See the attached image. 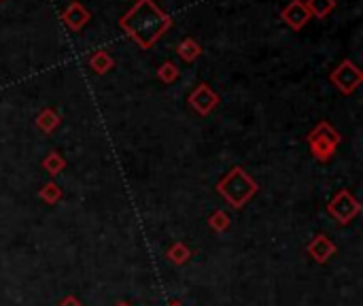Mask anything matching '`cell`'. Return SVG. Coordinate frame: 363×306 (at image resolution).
Returning a JSON list of instances; mask_svg holds the SVG:
<instances>
[{
	"label": "cell",
	"instance_id": "6da1fadb",
	"mask_svg": "<svg viewBox=\"0 0 363 306\" xmlns=\"http://www.w3.org/2000/svg\"><path fill=\"white\" fill-rule=\"evenodd\" d=\"M119 28L139 47L151 49L172 28V17L161 11L153 0H136V5L119 17Z\"/></svg>",
	"mask_w": 363,
	"mask_h": 306
},
{
	"label": "cell",
	"instance_id": "7a4b0ae2",
	"mask_svg": "<svg viewBox=\"0 0 363 306\" xmlns=\"http://www.w3.org/2000/svg\"><path fill=\"white\" fill-rule=\"evenodd\" d=\"M215 189L229 204V207L238 211V209L245 207V204L251 202V198L259 192V185H257V181L247 173L245 168L234 166L227 175H223L217 181Z\"/></svg>",
	"mask_w": 363,
	"mask_h": 306
},
{
	"label": "cell",
	"instance_id": "3957f363",
	"mask_svg": "<svg viewBox=\"0 0 363 306\" xmlns=\"http://www.w3.org/2000/svg\"><path fill=\"white\" fill-rule=\"evenodd\" d=\"M306 143H308V149H310L312 158L325 164V162H329L336 155V151H338V147L342 143V136H340V132L332 124L319 121L308 132Z\"/></svg>",
	"mask_w": 363,
	"mask_h": 306
},
{
	"label": "cell",
	"instance_id": "277c9868",
	"mask_svg": "<svg viewBox=\"0 0 363 306\" xmlns=\"http://www.w3.org/2000/svg\"><path fill=\"white\" fill-rule=\"evenodd\" d=\"M361 211H363V207H361V202L353 196V192H348V189H340V192H336V196L329 200V204H327V215L329 217H334L338 223H351L355 217H359L361 215Z\"/></svg>",
	"mask_w": 363,
	"mask_h": 306
},
{
	"label": "cell",
	"instance_id": "5b68a950",
	"mask_svg": "<svg viewBox=\"0 0 363 306\" xmlns=\"http://www.w3.org/2000/svg\"><path fill=\"white\" fill-rule=\"evenodd\" d=\"M329 79H332V83L336 85V90L344 96H351L355 94L361 83H363V71L353 62V60H342L334 71L332 75H329Z\"/></svg>",
	"mask_w": 363,
	"mask_h": 306
},
{
	"label": "cell",
	"instance_id": "8992f818",
	"mask_svg": "<svg viewBox=\"0 0 363 306\" xmlns=\"http://www.w3.org/2000/svg\"><path fill=\"white\" fill-rule=\"evenodd\" d=\"M219 102H221L219 94L209 83H200L189 94V107L202 117L211 115L219 107Z\"/></svg>",
	"mask_w": 363,
	"mask_h": 306
},
{
	"label": "cell",
	"instance_id": "52a82bcc",
	"mask_svg": "<svg viewBox=\"0 0 363 306\" xmlns=\"http://www.w3.org/2000/svg\"><path fill=\"white\" fill-rule=\"evenodd\" d=\"M306 251H308V255L317 262V264H327L329 260H332L334 255H336V251H338V247H336V243L329 238L327 234H317L312 241L308 243V247H306Z\"/></svg>",
	"mask_w": 363,
	"mask_h": 306
},
{
	"label": "cell",
	"instance_id": "ba28073f",
	"mask_svg": "<svg viewBox=\"0 0 363 306\" xmlns=\"http://www.w3.org/2000/svg\"><path fill=\"white\" fill-rule=\"evenodd\" d=\"M89 19H91V13L79 3V0H73V3L62 11V22L71 32H81Z\"/></svg>",
	"mask_w": 363,
	"mask_h": 306
},
{
	"label": "cell",
	"instance_id": "9c48e42d",
	"mask_svg": "<svg viewBox=\"0 0 363 306\" xmlns=\"http://www.w3.org/2000/svg\"><path fill=\"white\" fill-rule=\"evenodd\" d=\"M281 19H283L291 30L300 32V30L308 24V19H310V13H308L306 7H304V0H291V3L281 11Z\"/></svg>",
	"mask_w": 363,
	"mask_h": 306
},
{
	"label": "cell",
	"instance_id": "30bf717a",
	"mask_svg": "<svg viewBox=\"0 0 363 306\" xmlns=\"http://www.w3.org/2000/svg\"><path fill=\"white\" fill-rule=\"evenodd\" d=\"M89 68H91L96 75H107L109 71H113V68H115V60H113V56L109 51L98 49L89 58Z\"/></svg>",
	"mask_w": 363,
	"mask_h": 306
},
{
	"label": "cell",
	"instance_id": "8fae6325",
	"mask_svg": "<svg viewBox=\"0 0 363 306\" xmlns=\"http://www.w3.org/2000/svg\"><path fill=\"white\" fill-rule=\"evenodd\" d=\"M304 7L310 13V17L325 19L329 13L336 11V0H304Z\"/></svg>",
	"mask_w": 363,
	"mask_h": 306
},
{
	"label": "cell",
	"instance_id": "7c38bea8",
	"mask_svg": "<svg viewBox=\"0 0 363 306\" xmlns=\"http://www.w3.org/2000/svg\"><path fill=\"white\" fill-rule=\"evenodd\" d=\"M177 53H179V58H181L183 62L191 64V62H195L197 58H200L204 51H202V45H200V43L193 41L191 37H187V39H183V41L179 43Z\"/></svg>",
	"mask_w": 363,
	"mask_h": 306
},
{
	"label": "cell",
	"instance_id": "4fadbf2b",
	"mask_svg": "<svg viewBox=\"0 0 363 306\" xmlns=\"http://www.w3.org/2000/svg\"><path fill=\"white\" fill-rule=\"evenodd\" d=\"M41 166H43V170H47V175L53 179V177H57L60 173H64V170H66V158L60 151H49L43 158Z\"/></svg>",
	"mask_w": 363,
	"mask_h": 306
},
{
	"label": "cell",
	"instance_id": "5bb4252c",
	"mask_svg": "<svg viewBox=\"0 0 363 306\" xmlns=\"http://www.w3.org/2000/svg\"><path fill=\"white\" fill-rule=\"evenodd\" d=\"M37 128L41 130V132H45V134H51L53 130H57V126L62 124V117H60V113L57 111H53V109H43L39 115H37Z\"/></svg>",
	"mask_w": 363,
	"mask_h": 306
},
{
	"label": "cell",
	"instance_id": "9a60e30c",
	"mask_svg": "<svg viewBox=\"0 0 363 306\" xmlns=\"http://www.w3.org/2000/svg\"><path fill=\"white\" fill-rule=\"evenodd\" d=\"M39 198H41L45 204H49V207H53V204H57V202L64 198V192H62V187H60L55 181H47V183L39 189Z\"/></svg>",
	"mask_w": 363,
	"mask_h": 306
},
{
	"label": "cell",
	"instance_id": "2e32d148",
	"mask_svg": "<svg viewBox=\"0 0 363 306\" xmlns=\"http://www.w3.org/2000/svg\"><path fill=\"white\" fill-rule=\"evenodd\" d=\"M191 255H193V253H191V249H189L185 243H175V245H170L168 251H166V257H168L172 264H177V266L187 264Z\"/></svg>",
	"mask_w": 363,
	"mask_h": 306
},
{
	"label": "cell",
	"instance_id": "e0dca14e",
	"mask_svg": "<svg viewBox=\"0 0 363 306\" xmlns=\"http://www.w3.org/2000/svg\"><path fill=\"white\" fill-rule=\"evenodd\" d=\"M179 77H181L179 66H177L175 62H170V60H166V62H163V64L157 68V79H159L161 83H166V85L175 83Z\"/></svg>",
	"mask_w": 363,
	"mask_h": 306
},
{
	"label": "cell",
	"instance_id": "ac0fdd59",
	"mask_svg": "<svg viewBox=\"0 0 363 306\" xmlns=\"http://www.w3.org/2000/svg\"><path fill=\"white\" fill-rule=\"evenodd\" d=\"M229 226H232V217H229L227 211H221V209H219V211H215V213L209 217V228H211L213 232H217V234L227 232Z\"/></svg>",
	"mask_w": 363,
	"mask_h": 306
},
{
	"label": "cell",
	"instance_id": "d6986e66",
	"mask_svg": "<svg viewBox=\"0 0 363 306\" xmlns=\"http://www.w3.org/2000/svg\"><path fill=\"white\" fill-rule=\"evenodd\" d=\"M57 306H83V302H81L75 294H69V296H64V298L60 300Z\"/></svg>",
	"mask_w": 363,
	"mask_h": 306
},
{
	"label": "cell",
	"instance_id": "ffe728a7",
	"mask_svg": "<svg viewBox=\"0 0 363 306\" xmlns=\"http://www.w3.org/2000/svg\"><path fill=\"white\" fill-rule=\"evenodd\" d=\"M168 306H185V304H183V302H179V300H175V302H170Z\"/></svg>",
	"mask_w": 363,
	"mask_h": 306
},
{
	"label": "cell",
	"instance_id": "44dd1931",
	"mask_svg": "<svg viewBox=\"0 0 363 306\" xmlns=\"http://www.w3.org/2000/svg\"><path fill=\"white\" fill-rule=\"evenodd\" d=\"M115 306H132V304H130V302H117Z\"/></svg>",
	"mask_w": 363,
	"mask_h": 306
}]
</instances>
